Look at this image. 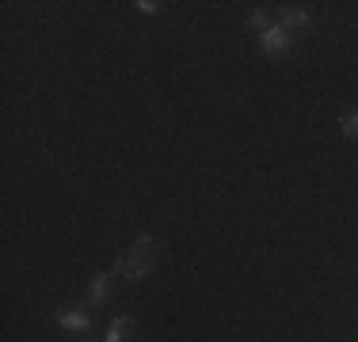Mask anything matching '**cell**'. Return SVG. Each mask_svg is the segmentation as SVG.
<instances>
[{"label":"cell","mask_w":358,"mask_h":342,"mask_svg":"<svg viewBox=\"0 0 358 342\" xmlns=\"http://www.w3.org/2000/svg\"><path fill=\"white\" fill-rule=\"evenodd\" d=\"M152 262H157V239H152L149 232H141L138 239H134V247L122 255V259H115V267H110V274L122 281H145L152 274Z\"/></svg>","instance_id":"obj_1"},{"label":"cell","mask_w":358,"mask_h":342,"mask_svg":"<svg viewBox=\"0 0 358 342\" xmlns=\"http://www.w3.org/2000/svg\"><path fill=\"white\" fill-rule=\"evenodd\" d=\"M309 8L305 4H282L278 8V27L282 31H289V34H305L309 31Z\"/></svg>","instance_id":"obj_2"},{"label":"cell","mask_w":358,"mask_h":342,"mask_svg":"<svg viewBox=\"0 0 358 342\" xmlns=\"http://www.w3.org/2000/svg\"><path fill=\"white\" fill-rule=\"evenodd\" d=\"M289 46H294V34H289V31H282L278 23H275V27H267V31L259 34V50H263L267 57H282Z\"/></svg>","instance_id":"obj_3"},{"label":"cell","mask_w":358,"mask_h":342,"mask_svg":"<svg viewBox=\"0 0 358 342\" xmlns=\"http://www.w3.org/2000/svg\"><path fill=\"white\" fill-rule=\"evenodd\" d=\"M57 323H62L65 331H88L92 327V312H84V304H65L57 308Z\"/></svg>","instance_id":"obj_4"},{"label":"cell","mask_w":358,"mask_h":342,"mask_svg":"<svg viewBox=\"0 0 358 342\" xmlns=\"http://www.w3.org/2000/svg\"><path fill=\"white\" fill-rule=\"evenodd\" d=\"M110 281H115V274L110 270H99V274H92V281H88V308H99L107 301V293H110Z\"/></svg>","instance_id":"obj_5"},{"label":"cell","mask_w":358,"mask_h":342,"mask_svg":"<svg viewBox=\"0 0 358 342\" xmlns=\"http://www.w3.org/2000/svg\"><path fill=\"white\" fill-rule=\"evenodd\" d=\"M134 335H138V320H134V315H115L103 342H130Z\"/></svg>","instance_id":"obj_6"},{"label":"cell","mask_w":358,"mask_h":342,"mask_svg":"<svg viewBox=\"0 0 358 342\" xmlns=\"http://www.w3.org/2000/svg\"><path fill=\"white\" fill-rule=\"evenodd\" d=\"M339 133H343L347 141H358V110H351V114L339 118Z\"/></svg>","instance_id":"obj_7"},{"label":"cell","mask_w":358,"mask_h":342,"mask_svg":"<svg viewBox=\"0 0 358 342\" xmlns=\"http://www.w3.org/2000/svg\"><path fill=\"white\" fill-rule=\"evenodd\" d=\"M248 23H252V27L255 31H267V27H275V23H271V12H267V8H252V12H248Z\"/></svg>","instance_id":"obj_8"},{"label":"cell","mask_w":358,"mask_h":342,"mask_svg":"<svg viewBox=\"0 0 358 342\" xmlns=\"http://www.w3.org/2000/svg\"><path fill=\"white\" fill-rule=\"evenodd\" d=\"M134 8H138L141 15H157L160 8H164V4H157V0H138V4H134Z\"/></svg>","instance_id":"obj_9"}]
</instances>
